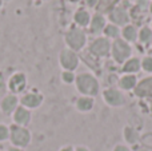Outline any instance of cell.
Segmentation results:
<instances>
[{
	"instance_id": "6da1fadb",
	"label": "cell",
	"mask_w": 152,
	"mask_h": 151,
	"mask_svg": "<svg viewBox=\"0 0 152 151\" xmlns=\"http://www.w3.org/2000/svg\"><path fill=\"white\" fill-rule=\"evenodd\" d=\"M76 86H77V90L80 91L81 94H84V95L94 96V95H96L97 91H99L97 80L89 74L79 75L77 79H76Z\"/></svg>"
},
{
	"instance_id": "7a4b0ae2",
	"label": "cell",
	"mask_w": 152,
	"mask_h": 151,
	"mask_svg": "<svg viewBox=\"0 0 152 151\" xmlns=\"http://www.w3.org/2000/svg\"><path fill=\"white\" fill-rule=\"evenodd\" d=\"M11 141L15 146L26 147L28 146L29 141H31V135L26 128L20 127V126H12L11 127Z\"/></svg>"
},
{
	"instance_id": "3957f363",
	"label": "cell",
	"mask_w": 152,
	"mask_h": 151,
	"mask_svg": "<svg viewBox=\"0 0 152 151\" xmlns=\"http://www.w3.org/2000/svg\"><path fill=\"white\" fill-rule=\"evenodd\" d=\"M112 54H113L115 60L119 62V63H121V62H124L129 56V54H131V48H129V45L127 44L126 42L116 40L115 44H113V48H112Z\"/></svg>"
},
{
	"instance_id": "277c9868",
	"label": "cell",
	"mask_w": 152,
	"mask_h": 151,
	"mask_svg": "<svg viewBox=\"0 0 152 151\" xmlns=\"http://www.w3.org/2000/svg\"><path fill=\"white\" fill-rule=\"evenodd\" d=\"M67 43L71 45L74 50H80L86 43V36L79 29H72L67 34Z\"/></svg>"
},
{
	"instance_id": "5b68a950",
	"label": "cell",
	"mask_w": 152,
	"mask_h": 151,
	"mask_svg": "<svg viewBox=\"0 0 152 151\" xmlns=\"http://www.w3.org/2000/svg\"><path fill=\"white\" fill-rule=\"evenodd\" d=\"M60 63L64 68H67L68 71H72L77 67V56L72 51L64 50L60 55Z\"/></svg>"
},
{
	"instance_id": "8992f818",
	"label": "cell",
	"mask_w": 152,
	"mask_h": 151,
	"mask_svg": "<svg viewBox=\"0 0 152 151\" xmlns=\"http://www.w3.org/2000/svg\"><path fill=\"white\" fill-rule=\"evenodd\" d=\"M103 95H104V100L107 102L110 106L118 107L124 103L123 95H121V92H119L118 90H112V88H111V90H105Z\"/></svg>"
},
{
	"instance_id": "52a82bcc",
	"label": "cell",
	"mask_w": 152,
	"mask_h": 151,
	"mask_svg": "<svg viewBox=\"0 0 152 151\" xmlns=\"http://www.w3.org/2000/svg\"><path fill=\"white\" fill-rule=\"evenodd\" d=\"M8 87H10V90L12 92H20V91H23L24 87H26V76H24V74L13 75L10 79Z\"/></svg>"
},
{
	"instance_id": "ba28073f",
	"label": "cell",
	"mask_w": 152,
	"mask_h": 151,
	"mask_svg": "<svg viewBox=\"0 0 152 151\" xmlns=\"http://www.w3.org/2000/svg\"><path fill=\"white\" fill-rule=\"evenodd\" d=\"M91 51H92V54H95V55H97V56H104V55H107L108 51H110V43L105 39H97V40H95V43L92 44Z\"/></svg>"
},
{
	"instance_id": "9c48e42d",
	"label": "cell",
	"mask_w": 152,
	"mask_h": 151,
	"mask_svg": "<svg viewBox=\"0 0 152 151\" xmlns=\"http://www.w3.org/2000/svg\"><path fill=\"white\" fill-rule=\"evenodd\" d=\"M43 98L42 95H36V94H28V95H26L23 99H21V103L24 104V106L29 107V108H35V107H37L40 103H42Z\"/></svg>"
},
{
	"instance_id": "30bf717a",
	"label": "cell",
	"mask_w": 152,
	"mask_h": 151,
	"mask_svg": "<svg viewBox=\"0 0 152 151\" xmlns=\"http://www.w3.org/2000/svg\"><path fill=\"white\" fill-rule=\"evenodd\" d=\"M29 119H31V115L23 107H19L15 112V122L19 123V125H28Z\"/></svg>"
},
{
	"instance_id": "8fae6325",
	"label": "cell",
	"mask_w": 152,
	"mask_h": 151,
	"mask_svg": "<svg viewBox=\"0 0 152 151\" xmlns=\"http://www.w3.org/2000/svg\"><path fill=\"white\" fill-rule=\"evenodd\" d=\"M136 94L139 96H148L152 95V78L151 79H147L144 82L140 83V86L137 87Z\"/></svg>"
},
{
	"instance_id": "7c38bea8",
	"label": "cell",
	"mask_w": 152,
	"mask_h": 151,
	"mask_svg": "<svg viewBox=\"0 0 152 151\" xmlns=\"http://www.w3.org/2000/svg\"><path fill=\"white\" fill-rule=\"evenodd\" d=\"M16 103H18V99H16L15 96H12V95L7 96V98H4V100L1 102V110L5 114H10L16 107Z\"/></svg>"
},
{
	"instance_id": "4fadbf2b",
	"label": "cell",
	"mask_w": 152,
	"mask_h": 151,
	"mask_svg": "<svg viewBox=\"0 0 152 151\" xmlns=\"http://www.w3.org/2000/svg\"><path fill=\"white\" fill-rule=\"evenodd\" d=\"M110 18H111V20L115 21V23H118V24L127 23V15H126V12H124L123 10H120V8L112 11V13L110 15Z\"/></svg>"
},
{
	"instance_id": "5bb4252c",
	"label": "cell",
	"mask_w": 152,
	"mask_h": 151,
	"mask_svg": "<svg viewBox=\"0 0 152 151\" xmlns=\"http://www.w3.org/2000/svg\"><path fill=\"white\" fill-rule=\"evenodd\" d=\"M77 110L80 111H89V110L94 107V99L92 98H80L76 103Z\"/></svg>"
},
{
	"instance_id": "9a60e30c",
	"label": "cell",
	"mask_w": 152,
	"mask_h": 151,
	"mask_svg": "<svg viewBox=\"0 0 152 151\" xmlns=\"http://www.w3.org/2000/svg\"><path fill=\"white\" fill-rule=\"evenodd\" d=\"M120 86L124 90H131L136 86V78L134 75H127V76H123L120 80Z\"/></svg>"
},
{
	"instance_id": "2e32d148",
	"label": "cell",
	"mask_w": 152,
	"mask_h": 151,
	"mask_svg": "<svg viewBox=\"0 0 152 151\" xmlns=\"http://www.w3.org/2000/svg\"><path fill=\"white\" fill-rule=\"evenodd\" d=\"M124 71L126 72H136L140 70V62L137 60V59H131V60H128L126 63V66H124Z\"/></svg>"
},
{
	"instance_id": "e0dca14e",
	"label": "cell",
	"mask_w": 152,
	"mask_h": 151,
	"mask_svg": "<svg viewBox=\"0 0 152 151\" xmlns=\"http://www.w3.org/2000/svg\"><path fill=\"white\" fill-rule=\"evenodd\" d=\"M124 136H126V141L128 143H136V141H137V133L135 130H132L131 127H126Z\"/></svg>"
},
{
	"instance_id": "ac0fdd59",
	"label": "cell",
	"mask_w": 152,
	"mask_h": 151,
	"mask_svg": "<svg viewBox=\"0 0 152 151\" xmlns=\"http://www.w3.org/2000/svg\"><path fill=\"white\" fill-rule=\"evenodd\" d=\"M75 20L77 21L80 26H87V24H88V20H89V16L86 11H79V12L75 15Z\"/></svg>"
},
{
	"instance_id": "d6986e66",
	"label": "cell",
	"mask_w": 152,
	"mask_h": 151,
	"mask_svg": "<svg viewBox=\"0 0 152 151\" xmlns=\"http://www.w3.org/2000/svg\"><path fill=\"white\" fill-rule=\"evenodd\" d=\"M104 26V19L102 16H95L94 20H92V31H100Z\"/></svg>"
},
{
	"instance_id": "ffe728a7",
	"label": "cell",
	"mask_w": 152,
	"mask_h": 151,
	"mask_svg": "<svg viewBox=\"0 0 152 151\" xmlns=\"http://www.w3.org/2000/svg\"><path fill=\"white\" fill-rule=\"evenodd\" d=\"M123 35L127 40H129V42H134V40L136 39V31H135L134 27H127V28L124 29Z\"/></svg>"
},
{
	"instance_id": "44dd1931",
	"label": "cell",
	"mask_w": 152,
	"mask_h": 151,
	"mask_svg": "<svg viewBox=\"0 0 152 151\" xmlns=\"http://www.w3.org/2000/svg\"><path fill=\"white\" fill-rule=\"evenodd\" d=\"M151 36H152V32L148 28H143L142 32H140V39H142V42H148V40L151 39Z\"/></svg>"
},
{
	"instance_id": "7402d4cb",
	"label": "cell",
	"mask_w": 152,
	"mask_h": 151,
	"mask_svg": "<svg viewBox=\"0 0 152 151\" xmlns=\"http://www.w3.org/2000/svg\"><path fill=\"white\" fill-rule=\"evenodd\" d=\"M105 34H107L108 36H118L119 31L115 26H108L107 28H105Z\"/></svg>"
},
{
	"instance_id": "603a6c76",
	"label": "cell",
	"mask_w": 152,
	"mask_h": 151,
	"mask_svg": "<svg viewBox=\"0 0 152 151\" xmlns=\"http://www.w3.org/2000/svg\"><path fill=\"white\" fill-rule=\"evenodd\" d=\"M143 68L148 72H152V58H145L143 60Z\"/></svg>"
},
{
	"instance_id": "cb8c5ba5",
	"label": "cell",
	"mask_w": 152,
	"mask_h": 151,
	"mask_svg": "<svg viewBox=\"0 0 152 151\" xmlns=\"http://www.w3.org/2000/svg\"><path fill=\"white\" fill-rule=\"evenodd\" d=\"M8 135H10V131H8V128L5 127V126L0 125V141H4V139H7Z\"/></svg>"
},
{
	"instance_id": "d4e9b609",
	"label": "cell",
	"mask_w": 152,
	"mask_h": 151,
	"mask_svg": "<svg viewBox=\"0 0 152 151\" xmlns=\"http://www.w3.org/2000/svg\"><path fill=\"white\" fill-rule=\"evenodd\" d=\"M74 79H75V76H74V74H72L71 71H66L63 74V80L66 83H72L74 82Z\"/></svg>"
},
{
	"instance_id": "484cf974",
	"label": "cell",
	"mask_w": 152,
	"mask_h": 151,
	"mask_svg": "<svg viewBox=\"0 0 152 151\" xmlns=\"http://www.w3.org/2000/svg\"><path fill=\"white\" fill-rule=\"evenodd\" d=\"M113 151H129L128 147H126V146H121V144H119V146H116L115 147V150Z\"/></svg>"
},
{
	"instance_id": "4316f807",
	"label": "cell",
	"mask_w": 152,
	"mask_h": 151,
	"mask_svg": "<svg viewBox=\"0 0 152 151\" xmlns=\"http://www.w3.org/2000/svg\"><path fill=\"white\" fill-rule=\"evenodd\" d=\"M87 3H88L89 5H95L96 4V0H87Z\"/></svg>"
},
{
	"instance_id": "83f0119b",
	"label": "cell",
	"mask_w": 152,
	"mask_h": 151,
	"mask_svg": "<svg viewBox=\"0 0 152 151\" xmlns=\"http://www.w3.org/2000/svg\"><path fill=\"white\" fill-rule=\"evenodd\" d=\"M60 151H74V149H72V147H64V149H61Z\"/></svg>"
},
{
	"instance_id": "f1b7e54d",
	"label": "cell",
	"mask_w": 152,
	"mask_h": 151,
	"mask_svg": "<svg viewBox=\"0 0 152 151\" xmlns=\"http://www.w3.org/2000/svg\"><path fill=\"white\" fill-rule=\"evenodd\" d=\"M76 151H88L86 149V147H77V149H76Z\"/></svg>"
},
{
	"instance_id": "f546056e",
	"label": "cell",
	"mask_w": 152,
	"mask_h": 151,
	"mask_svg": "<svg viewBox=\"0 0 152 151\" xmlns=\"http://www.w3.org/2000/svg\"><path fill=\"white\" fill-rule=\"evenodd\" d=\"M10 151H21V150H19V149H10Z\"/></svg>"
},
{
	"instance_id": "4dcf8cb0",
	"label": "cell",
	"mask_w": 152,
	"mask_h": 151,
	"mask_svg": "<svg viewBox=\"0 0 152 151\" xmlns=\"http://www.w3.org/2000/svg\"><path fill=\"white\" fill-rule=\"evenodd\" d=\"M151 11H152V5H151Z\"/></svg>"
}]
</instances>
